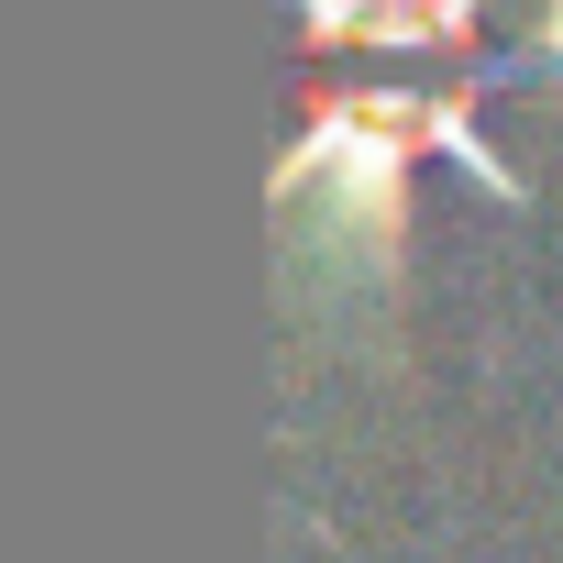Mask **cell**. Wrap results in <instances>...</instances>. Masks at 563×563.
I'll use <instances>...</instances> for the list:
<instances>
[{"instance_id": "obj_1", "label": "cell", "mask_w": 563, "mask_h": 563, "mask_svg": "<svg viewBox=\"0 0 563 563\" xmlns=\"http://www.w3.org/2000/svg\"><path fill=\"white\" fill-rule=\"evenodd\" d=\"M431 144H442L464 177H486L497 199H519V177L475 144L464 89H453V100H409V89H354V100H332V111L288 144L276 199H321V243L387 265V254H398V177H409V155H431Z\"/></svg>"}, {"instance_id": "obj_2", "label": "cell", "mask_w": 563, "mask_h": 563, "mask_svg": "<svg viewBox=\"0 0 563 563\" xmlns=\"http://www.w3.org/2000/svg\"><path fill=\"white\" fill-rule=\"evenodd\" d=\"M310 45H365V56H431V45H475L486 0H299Z\"/></svg>"}, {"instance_id": "obj_3", "label": "cell", "mask_w": 563, "mask_h": 563, "mask_svg": "<svg viewBox=\"0 0 563 563\" xmlns=\"http://www.w3.org/2000/svg\"><path fill=\"white\" fill-rule=\"evenodd\" d=\"M541 45H552V67H563V0H552V34H541Z\"/></svg>"}]
</instances>
